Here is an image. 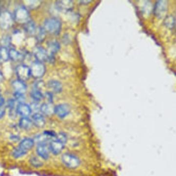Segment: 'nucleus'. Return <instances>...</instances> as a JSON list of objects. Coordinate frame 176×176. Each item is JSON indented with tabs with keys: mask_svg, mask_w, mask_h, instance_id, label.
<instances>
[{
	"mask_svg": "<svg viewBox=\"0 0 176 176\" xmlns=\"http://www.w3.org/2000/svg\"><path fill=\"white\" fill-rule=\"evenodd\" d=\"M81 3L83 4H86L90 3V1H80Z\"/></svg>",
	"mask_w": 176,
	"mask_h": 176,
	"instance_id": "nucleus-37",
	"label": "nucleus"
},
{
	"mask_svg": "<svg viewBox=\"0 0 176 176\" xmlns=\"http://www.w3.org/2000/svg\"><path fill=\"white\" fill-rule=\"evenodd\" d=\"M9 58V50L3 46L0 47V63L5 62Z\"/></svg>",
	"mask_w": 176,
	"mask_h": 176,
	"instance_id": "nucleus-25",
	"label": "nucleus"
},
{
	"mask_svg": "<svg viewBox=\"0 0 176 176\" xmlns=\"http://www.w3.org/2000/svg\"><path fill=\"white\" fill-rule=\"evenodd\" d=\"M27 7L30 9H36L38 8L41 5V2L39 1H28L25 2Z\"/></svg>",
	"mask_w": 176,
	"mask_h": 176,
	"instance_id": "nucleus-27",
	"label": "nucleus"
},
{
	"mask_svg": "<svg viewBox=\"0 0 176 176\" xmlns=\"http://www.w3.org/2000/svg\"><path fill=\"white\" fill-rule=\"evenodd\" d=\"M40 110L45 115H50L54 113V107L51 103H44L40 106Z\"/></svg>",
	"mask_w": 176,
	"mask_h": 176,
	"instance_id": "nucleus-21",
	"label": "nucleus"
},
{
	"mask_svg": "<svg viewBox=\"0 0 176 176\" xmlns=\"http://www.w3.org/2000/svg\"><path fill=\"white\" fill-rule=\"evenodd\" d=\"M34 56L36 58L37 61L43 63L44 61L49 62L50 55L48 54L47 50L44 48L36 47L34 50Z\"/></svg>",
	"mask_w": 176,
	"mask_h": 176,
	"instance_id": "nucleus-8",
	"label": "nucleus"
},
{
	"mask_svg": "<svg viewBox=\"0 0 176 176\" xmlns=\"http://www.w3.org/2000/svg\"><path fill=\"white\" fill-rule=\"evenodd\" d=\"M16 111L22 117H28L31 114L32 109L28 105L25 103H20L17 106Z\"/></svg>",
	"mask_w": 176,
	"mask_h": 176,
	"instance_id": "nucleus-12",
	"label": "nucleus"
},
{
	"mask_svg": "<svg viewBox=\"0 0 176 176\" xmlns=\"http://www.w3.org/2000/svg\"><path fill=\"white\" fill-rule=\"evenodd\" d=\"M0 92H1V89H0Z\"/></svg>",
	"mask_w": 176,
	"mask_h": 176,
	"instance_id": "nucleus-38",
	"label": "nucleus"
},
{
	"mask_svg": "<svg viewBox=\"0 0 176 176\" xmlns=\"http://www.w3.org/2000/svg\"><path fill=\"white\" fill-rule=\"evenodd\" d=\"M16 74L19 80L25 81L28 80L31 76L30 68L25 65H20L16 68Z\"/></svg>",
	"mask_w": 176,
	"mask_h": 176,
	"instance_id": "nucleus-7",
	"label": "nucleus"
},
{
	"mask_svg": "<svg viewBox=\"0 0 176 176\" xmlns=\"http://www.w3.org/2000/svg\"><path fill=\"white\" fill-rule=\"evenodd\" d=\"M26 153H27L26 152L23 151L20 148L18 147L13 152V156L16 158H19L24 156L25 154H26Z\"/></svg>",
	"mask_w": 176,
	"mask_h": 176,
	"instance_id": "nucleus-28",
	"label": "nucleus"
},
{
	"mask_svg": "<svg viewBox=\"0 0 176 176\" xmlns=\"http://www.w3.org/2000/svg\"><path fill=\"white\" fill-rule=\"evenodd\" d=\"M34 145V141L30 138H25L20 143L19 148L28 152V150L31 149Z\"/></svg>",
	"mask_w": 176,
	"mask_h": 176,
	"instance_id": "nucleus-14",
	"label": "nucleus"
},
{
	"mask_svg": "<svg viewBox=\"0 0 176 176\" xmlns=\"http://www.w3.org/2000/svg\"><path fill=\"white\" fill-rule=\"evenodd\" d=\"M30 71L31 75L34 78H39L45 75L46 68L43 63L37 61L32 64Z\"/></svg>",
	"mask_w": 176,
	"mask_h": 176,
	"instance_id": "nucleus-5",
	"label": "nucleus"
},
{
	"mask_svg": "<svg viewBox=\"0 0 176 176\" xmlns=\"http://www.w3.org/2000/svg\"><path fill=\"white\" fill-rule=\"evenodd\" d=\"M67 137L66 135L61 133L56 137L55 140L51 141L49 149L54 154H58L61 152L66 143Z\"/></svg>",
	"mask_w": 176,
	"mask_h": 176,
	"instance_id": "nucleus-2",
	"label": "nucleus"
},
{
	"mask_svg": "<svg viewBox=\"0 0 176 176\" xmlns=\"http://www.w3.org/2000/svg\"><path fill=\"white\" fill-rule=\"evenodd\" d=\"M4 103H5V100L2 96L0 95V107H2V106L4 105Z\"/></svg>",
	"mask_w": 176,
	"mask_h": 176,
	"instance_id": "nucleus-35",
	"label": "nucleus"
},
{
	"mask_svg": "<svg viewBox=\"0 0 176 176\" xmlns=\"http://www.w3.org/2000/svg\"><path fill=\"white\" fill-rule=\"evenodd\" d=\"M5 114V110L3 108L0 107V119L3 117Z\"/></svg>",
	"mask_w": 176,
	"mask_h": 176,
	"instance_id": "nucleus-34",
	"label": "nucleus"
},
{
	"mask_svg": "<svg viewBox=\"0 0 176 176\" xmlns=\"http://www.w3.org/2000/svg\"><path fill=\"white\" fill-rule=\"evenodd\" d=\"M31 96L35 101H39L44 98V95L42 94L41 91L35 89L32 91Z\"/></svg>",
	"mask_w": 176,
	"mask_h": 176,
	"instance_id": "nucleus-26",
	"label": "nucleus"
},
{
	"mask_svg": "<svg viewBox=\"0 0 176 176\" xmlns=\"http://www.w3.org/2000/svg\"><path fill=\"white\" fill-rule=\"evenodd\" d=\"M60 49V45L59 42L56 40H53L50 41L48 44V52L49 55H53L58 52Z\"/></svg>",
	"mask_w": 176,
	"mask_h": 176,
	"instance_id": "nucleus-15",
	"label": "nucleus"
},
{
	"mask_svg": "<svg viewBox=\"0 0 176 176\" xmlns=\"http://www.w3.org/2000/svg\"><path fill=\"white\" fill-rule=\"evenodd\" d=\"M36 28L35 23L32 20H29L24 25V29L26 33L30 35H34Z\"/></svg>",
	"mask_w": 176,
	"mask_h": 176,
	"instance_id": "nucleus-20",
	"label": "nucleus"
},
{
	"mask_svg": "<svg viewBox=\"0 0 176 176\" xmlns=\"http://www.w3.org/2000/svg\"><path fill=\"white\" fill-rule=\"evenodd\" d=\"M44 82H42V81H38L35 84V89L40 91V90L42 89V87H44Z\"/></svg>",
	"mask_w": 176,
	"mask_h": 176,
	"instance_id": "nucleus-33",
	"label": "nucleus"
},
{
	"mask_svg": "<svg viewBox=\"0 0 176 176\" xmlns=\"http://www.w3.org/2000/svg\"><path fill=\"white\" fill-rule=\"evenodd\" d=\"M31 164L32 165L36 167V168H39L40 166H42V162H41L38 159H37L36 157H33L31 159Z\"/></svg>",
	"mask_w": 176,
	"mask_h": 176,
	"instance_id": "nucleus-29",
	"label": "nucleus"
},
{
	"mask_svg": "<svg viewBox=\"0 0 176 176\" xmlns=\"http://www.w3.org/2000/svg\"><path fill=\"white\" fill-rule=\"evenodd\" d=\"M12 86L16 92H20L23 94L26 91V85L23 81L20 80H16L13 81Z\"/></svg>",
	"mask_w": 176,
	"mask_h": 176,
	"instance_id": "nucleus-19",
	"label": "nucleus"
},
{
	"mask_svg": "<svg viewBox=\"0 0 176 176\" xmlns=\"http://www.w3.org/2000/svg\"><path fill=\"white\" fill-rule=\"evenodd\" d=\"M168 4L166 1H159L155 4L154 14L159 18H162L165 16L168 11Z\"/></svg>",
	"mask_w": 176,
	"mask_h": 176,
	"instance_id": "nucleus-9",
	"label": "nucleus"
},
{
	"mask_svg": "<svg viewBox=\"0 0 176 176\" xmlns=\"http://www.w3.org/2000/svg\"><path fill=\"white\" fill-rule=\"evenodd\" d=\"M14 17L8 11H3L0 14V28L7 30L11 28L14 23Z\"/></svg>",
	"mask_w": 176,
	"mask_h": 176,
	"instance_id": "nucleus-3",
	"label": "nucleus"
},
{
	"mask_svg": "<svg viewBox=\"0 0 176 176\" xmlns=\"http://www.w3.org/2000/svg\"><path fill=\"white\" fill-rule=\"evenodd\" d=\"M34 35L37 40L39 42H42L45 40L46 36V32L44 30V28L39 27L36 28Z\"/></svg>",
	"mask_w": 176,
	"mask_h": 176,
	"instance_id": "nucleus-24",
	"label": "nucleus"
},
{
	"mask_svg": "<svg viewBox=\"0 0 176 176\" xmlns=\"http://www.w3.org/2000/svg\"><path fill=\"white\" fill-rule=\"evenodd\" d=\"M44 28L46 32L52 35H58L61 31V22L56 18H49L45 21Z\"/></svg>",
	"mask_w": 176,
	"mask_h": 176,
	"instance_id": "nucleus-1",
	"label": "nucleus"
},
{
	"mask_svg": "<svg viewBox=\"0 0 176 176\" xmlns=\"http://www.w3.org/2000/svg\"><path fill=\"white\" fill-rule=\"evenodd\" d=\"M70 112V106L67 104H60L54 107V113L61 118L66 117Z\"/></svg>",
	"mask_w": 176,
	"mask_h": 176,
	"instance_id": "nucleus-10",
	"label": "nucleus"
},
{
	"mask_svg": "<svg viewBox=\"0 0 176 176\" xmlns=\"http://www.w3.org/2000/svg\"><path fill=\"white\" fill-rule=\"evenodd\" d=\"M32 120L28 117H22L19 121V126L21 128L25 130H28L33 126Z\"/></svg>",
	"mask_w": 176,
	"mask_h": 176,
	"instance_id": "nucleus-22",
	"label": "nucleus"
},
{
	"mask_svg": "<svg viewBox=\"0 0 176 176\" xmlns=\"http://www.w3.org/2000/svg\"><path fill=\"white\" fill-rule=\"evenodd\" d=\"M9 58L13 61H23L25 58V56L15 49H11L9 50Z\"/></svg>",
	"mask_w": 176,
	"mask_h": 176,
	"instance_id": "nucleus-18",
	"label": "nucleus"
},
{
	"mask_svg": "<svg viewBox=\"0 0 176 176\" xmlns=\"http://www.w3.org/2000/svg\"><path fill=\"white\" fill-rule=\"evenodd\" d=\"M36 151L38 155L42 159L47 160L49 158V151L45 143L38 144L36 148Z\"/></svg>",
	"mask_w": 176,
	"mask_h": 176,
	"instance_id": "nucleus-13",
	"label": "nucleus"
},
{
	"mask_svg": "<svg viewBox=\"0 0 176 176\" xmlns=\"http://www.w3.org/2000/svg\"><path fill=\"white\" fill-rule=\"evenodd\" d=\"M14 97L15 100L20 102V103H22V101L25 99V96L22 93L20 92H15L14 93Z\"/></svg>",
	"mask_w": 176,
	"mask_h": 176,
	"instance_id": "nucleus-30",
	"label": "nucleus"
},
{
	"mask_svg": "<svg viewBox=\"0 0 176 176\" xmlns=\"http://www.w3.org/2000/svg\"><path fill=\"white\" fill-rule=\"evenodd\" d=\"M48 87L54 93H59L63 90V85L61 82L56 80L49 81L48 83Z\"/></svg>",
	"mask_w": 176,
	"mask_h": 176,
	"instance_id": "nucleus-16",
	"label": "nucleus"
},
{
	"mask_svg": "<svg viewBox=\"0 0 176 176\" xmlns=\"http://www.w3.org/2000/svg\"><path fill=\"white\" fill-rule=\"evenodd\" d=\"M14 19L19 23H25L30 20V14L28 9L24 6H20L16 9L14 15Z\"/></svg>",
	"mask_w": 176,
	"mask_h": 176,
	"instance_id": "nucleus-4",
	"label": "nucleus"
},
{
	"mask_svg": "<svg viewBox=\"0 0 176 176\" xmlns=\"http://www.w3.org/2000/svg\"><path fill=\"white\" fill-rule=\"evenodd\" d=\"M4 80V76L3 73H2V72L0 71V83L3 81Z\"/></svg>",
	"mask_w": 176,
	"mask_h": 176,
	"instance_id": "nucleus-36",
	"label": "nucleus"
},
{
	"mask_svg": "<svg viewBox=\"0 0 176 176\" xmlns=\"http://www.w3.org/2000/svg\"><path fill=\"white\" fill-rule=\"evenodd\" d=\"M44 96H45V97L47 99V100L48 101L49 103H51L52 102L53 96L52 95V94H51V92H46L45 95H44Z\"/></svg>",
	"mask_w": 176,
	"mask_h": 176,
	"instance_id": "nucleus-32",
	"label": "nucleus"
},
{
	"mask_svg": "<svg viewBox=\"0 0 176 176\" xmlns=\"http://www.w3.org/2000/svg\"><path fill=\"white\" fill-rule=\"evenodd\" d=\"M9 37L5 36V38H4L2 40V43L3 44V46L4 47H6V45H8L11 43V39L9 38ZM7 48V47H6Z\"/></svg>",
	"mask_w": 176,
	"mask_h": 176,
	"instance_id": "nucleus-31",
	"label": "nucleus"
},
{
	"mask_svg": "<svg viewBox=\"0 0 176 176\" xmlns=\"http://www.w3.org/2000/svg\"><path fill=\"white\" fill-rule=\"evenodd\" d=\"M63 163L70 168H75L80 164V161L75 155L70 154H65L61 158Z\"/></svg>",
	"mask_w": 176,
	"mask_h": 176,
	"instance_id": "nucleus-6",
	"label": "nucleus"
},
{
	"mask_svg": "<svg viewBox=\"0 0 176 176\" xmlns=\"http://www.w3.org/2000/svg\"><path fill=\"white\" fill-rule=\"evenodd\" d=\"M175 17L173 15H169L165 18L164 25L170 30H174L175 28Z\"/></svg>",
	"mask_w": 176,
	"mask_h": 176,
	"instance_id": "nucleus-23",
	"label": "nucleus"
},
{
	"mask_svg": "<svg viewBox=\"0 0 176 176\" xmlns=\"http://www.w3.org/2000/svg\"><path fill=\"white\" fill-rule=\"evenodd\" d=\"M32 122L37 127H43L45 124V119L42 114L35 113L32 116Z\"/></svg>",
	"mask_w": 176,
	"mask_h": 176,
	"instance_id": "nucleus-17",
	"label": "nucleus"
},
{
	"mask_svg": "<svg viewBox=\"0 0 176 176\" xmlns=\"http://www.w3.org/2000/svg\"><path fill=\"white\" fill-rule=\"evenodd\" d=\"M58 10L61 12H69L73 7V2L71 1H58L55 4Z\"/></svg>",
	"mask_w": 176,
	"mask_h": 176,
	"instance_id": "nucleus-11",
	"label": "nucleus"
}]
</instances>
